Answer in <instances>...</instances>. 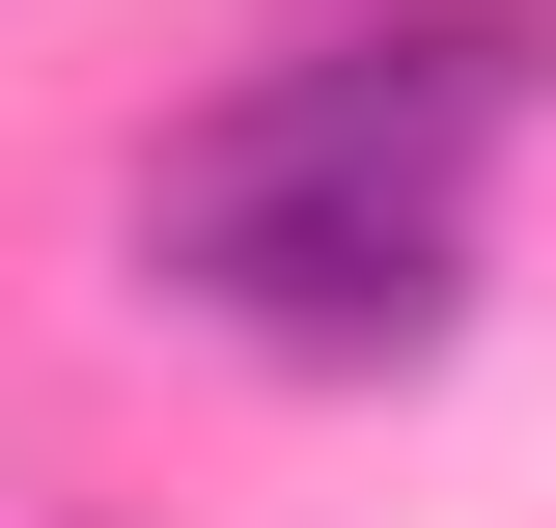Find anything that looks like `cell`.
I'll return each mask as SVG.
<instances>
[{
  "label": "cell",
  "instance_id": "1",
  "mask_svg": "<svg viewBox=\"0 0 556 528\" xmlns=\"http://www.w3.org/2000/svg\"><path fill=\"white\" fill-rule=\"evenodd\" d=\"M139 306H195V334H251V362H445L473 334V196H362V167H167L139 196Z\"/></svg>",
  "mask_w": 556,
  "mask_h": 528
}]
</instances>
